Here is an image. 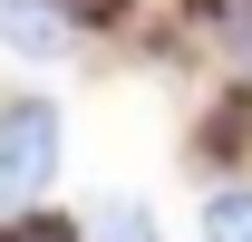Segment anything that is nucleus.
<instances>
[{"label": "nucleus", "instance_id": "20e7f679", "mask_svg": "<svg viewBox=\"0 0 252 242\" xmlns=\"http://www.w3.org/2000/svg\"><path fill=\"white\" fill-rule=\"evenodd\" d=\"M88 223H97L88 242H156V223H146V204H136V194H107Z\"/></svg>", "mask_w": 252, "mask_h": 242}, {"label": "nucleus", "instance_id": "7ed1b4c3", "mask_svg": "<svg viewBox=\"0 0 252 242\" xmlns=\"http://www.w3.org/2000/svg\"><path fill=\"white\" fill-rule=\"evenodd\" d=\"M204 242H252V184L204 194Z\"/></svg>", "mask_w": 252, "mask_h": 242}, {"label": "nucleus", "instance_id": "f03ea898", "mask_svg": "<svg viewBox=\"0 0 252 242\" xmlns=\"http://www.w3.org/2000/svg\"><path fill=\"white\" fill-rule=\"evenodd\" d=\"M78 20H68V0H0V49H20V59H59Z\"/></svg>", "mask_w": 252, "mask_h": 242}, {"label": "nucleus", "instance_id": "39448f33", "mask_svg": "<svg viewBox=\"0 0 252 242\" xmlns=\"http://www.w3.org/2000/svg\"><path fill=\"white\" fill-rule=\"evenodd\" d=\"M0 242H78V233H68V223H49V213H39V223H10V233H0Z\"/></svg>", "mask_w": 252, "mask_h": 242}, {"label": "nucleus", "instance_id": "f257e3e1", "mask_svg": "<svg viewBox=\"0 0 252 242\" xmlns=\"http://www.w3.org/2000/svg\"><path fill=\"white\" fill-rule=\"evenodd\" d=\"M59 107L49 97H10L0 107V223H20V213L49 204V184H59Z\"/></svg>", "mask_w": 252, "mask_h": 242}]
</instances>
